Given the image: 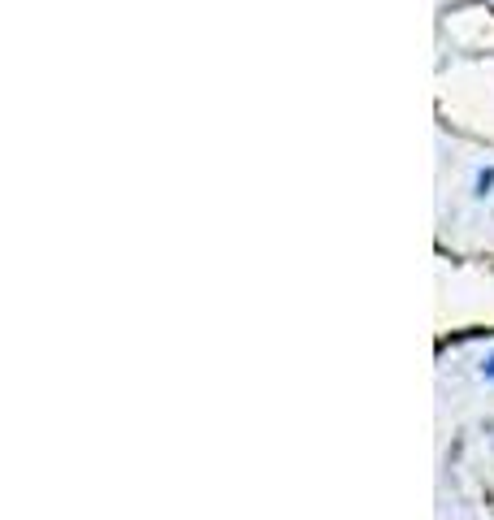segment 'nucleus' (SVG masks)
<instances>
[{"mask_svg":"<svg viewBox=\"0 0 494 520\" xmlns=\"http://www.w3.org/2000/svg\"><path fill=\"white\" fill-rule=\"evenodd\" d=\"M490 187H494V169H481V174H477V191L486 195Z\"/></svg>","mask_w":494,"mask_h":520,"instance_id":"f257e3e1","label":"nucleus"},{"mask_svg":"<svg viewBox=\"0 0 494 520\" xmlns=\"http://www.w3.org/2000/svg\"><path fill=\"white\" fill-rule=\"evenodd\" d=\"M481 373H486V377H494V356H490L486 364H481Z\"/></svg>","mask_w":494,"mask_h":520,"instance_id":"f03ea898","label":"nucleus"}]
</instances>
